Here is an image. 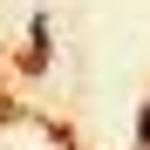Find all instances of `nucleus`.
Returning <instances> with one entry per match:
<instances>
[{
	"label": "nucleus",
	"mask_w": 150,
	"mask_h": 150,
	"mask_svg": "<svg viewBox=\"0 0 150 150\" xmlns=\"http://www.w3.org/2000/svg\"><path fill=\"white\" fill-rule=\"evenodd\" d=\"M143 137H150V116H143Z\"/></svg>",
	"instance_id": "f257e3e1"
}]
</instances>
